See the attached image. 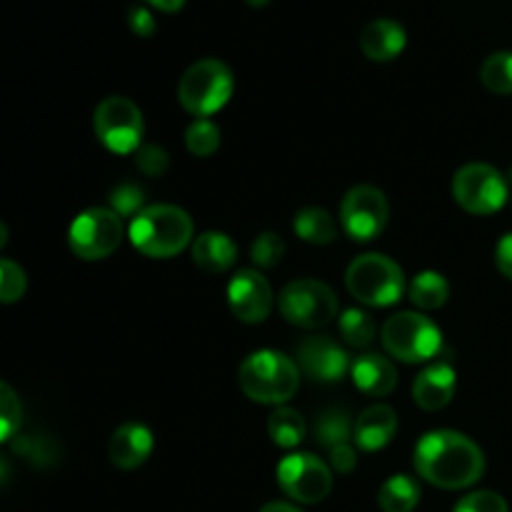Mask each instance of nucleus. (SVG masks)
<instances>
[{
	"mask_svg": "<svg viewBox=\"0 0 512 512\" xmlns=\"http://www.w3.org/2000/svg\"><path fill=\"white\" fill-rule=\"evenodd\" d=\"M293 228L300 240L310 245H330L338 238V223L325 208H303L293 220Z\"/></svg>",
	"mask_w": 512,
	"mask_h": 512,
	"instance_id": "obj_21",
	"label": "nucleus"
},
{
	"mask_svg": "<svg viewBox=\"0 0 512 512\" xmlns=\"http://www.w3.org/2000/svg\"><path fill=\"white\" fill-rule=\"evenodd\" d=\"M405 43H408L405 28L398 20L390 18L370 20L360 33V50L365 53V58L375 60V63L395 60L405 50Z\"/></svg>",
	"mask_w": 512,
	"mask_h": 512,
	"instance_id": "obj_16",
	"label": "nucleus"
},
{
	"mask_svg": "<svg viewBox=\"0 0 512 512\" xmlns=\"http://www.w3.org/2000/svg\"><path fill=\"white\" fill-rule=\"evenodd\" d=\"M453 512H510V508L503 495L493 490H478V493L465 495Z\"/></svg>",
	"mask_w": 512,
	"mask_h": 512,
	"instance_id": "obj_34",
	"label": "nucleus"
},
{
	"mask_svg": "<svg viewBox=\"0 0 512 512\" xmlns=\"http://www.w3.org/2000/svg\"><path fill=\"white\" fill-rule=\"evenodd\" d=\"M150 453H153V435L140 423L120 425L108 443L110 463L120 470L140 468Z\"/></svg>",
	"mask_w": 512,
	"mask_h": 512,
	"instance_id": "obj_15",
	"label": "nucleus"
},
{
	"mask_svg": "<svg viewBox=\"0 0 512 512\" xmlns=\"http://www.w3.org/2000/svg\"><path fill=\"white\" fill-rule=\"evenodd\" d=\"M273 288H270L268 278L258 273V270H238L228 285V305L230 313L240 320V323L258 325L273 310Z\"/></svg>",
	"mask_w": 512,
	"mask_h": 512,
	"instance_id": "obj_13",
	"label": "nucleus"
},
{
	"mask_svg": "<svg viewBox=\"0 0 512 512\" xmlns=\"http://www.w3.org/2000/svg\"><path fill=\"white\" fill-rule=\"evenodd\" d=\"M128 25L138 38H150V35H155V30H158L153 13H150V8H145V5H133V8L128 10Z\"/></svg>",
	"mask_w": 512,
	"mask_h": 512,
	"instance_id": "obj_36",
	"label": "nucleus"
},
{
	"mask_svg": "<svg viewBox=\"0 0 512 512\" xmlns=\"http://www.w3.org/2000/svg\"><path fill=\"white\" fill-rule=\"evenodd\" d=\"M508 180L488 163H470L455 173L453 198L473 215H493L508 200Z\"/></svg>",
	"mask_w": 512,
	"mask_h": 512,
	"instance_id": "obj_9",
	"label": "nucleus"
},
{
	"mask_svg": "<svg viewBox=\"0 0 512 512\" xmlns=\"http://www.w3.org/2000/svg\"><path fill=\"white\" fill-rule=\"evenodd\" d=\"M278 483L288 498L313 505L330 495V490H333V473L315 455L295 453L280 460Z\"/></svg>",
	"mask_w": 512,
	"mask_h": 512,
	"instance_id": "obj_12",
	"label": "nucleus"
},
{
	"mask_svg": "<svg viewBox=\"0 0 512 512\" xmlns=\"http://www.w3.org/2000/svg\"><path fill=\"white\" fill-rule=\"evenodd\" d=\"M185 145L195 158H208L220 148V128L208 118H198L185 130Z\"/></svg>",
	"mask_w": 512,
	"mask_h": 512,
	"instance_id": "obj_28",
	"label": "nucleus"
},
{
	"mask_svg": "<svg viewBox=\"0 0 512 512\" xmlns=\"http://www.w3.org/2000/svg\"><path fill=\"white\" fill-rule=\"evenodd\" d=\"M395 430H398V415L390 405H370L368 410L358 415V423H355V443L360 445L368 453L375 450H383L390 440L395 438Z\"/></svg>",
	"mask_w": 512,
	"mask_h": 512,
	"instance_id": "obj_18",
	"label": "nucleus"
},
{
	"mask_svg": "<svg viewBox=\"0 0 512 512\" xmlns=\"http://www.w3.org/2000/svg\"><path fill=\"white\" fill-rule=\"evenodd\" d=\"M345 285L358 303L370 305V308H388L403 298V268L388 255H360L350 263L348 273H345Z\"/></svg>",
	"mask_w": 512,
	"mask_h": 512,
	"instance_id": "obj_4",
	"label": "nucleus"
},
{
	"mask_svg": "<svg viewBox=\"0 0 512 512\" xmlns=\"http://www.w3.org/2000/svg\"><path fill=\"white\" fill-rule=\"evenodd\" d=\"M235 88L233 73L218 58H205L190 65L178 85V100L195 118H208L218 113L230 100Z\"/></svg>",
	"mask_w": 512,
	"mask_h": 512,
	"instance_id": "obj_5",
	"label": "nucleus"
},
{
	"mask_svg": "<svg viewBox=\"0 0 512 512\" xmlns=\"http://www.w3.org/2000/svg\"><path fill=\"white\" fill-rule=\"evenodd\" d=\"M280 315L288 320L290 325L298 328L315 330L325 328L338 318V298L330 290V285L320 283V280L303 278L293 280L280 290L278 298Z\"/></svg>",
	"mask_w": 512,
	"mask_h": 512,
	"instance_id": "obj_7",
	"label": "nucleus"
},
{
	"mask_svg": "<svg viewBox=\"0 0 512 512\" xmlns=\"http://www.w3.org/2000/svg\"><path fill=\"white\" fill-rule=\"evenodd\" d=\"M15 450H18L23 458H30L35 465H48L58 458V450L50 443L48 438H35V435H23L20 440H15Z\"/></svg>",
	"mask_w": 512,
	"mask_h": 512,
	"instance_id": "obj_35",
	"label": "nucleus"
},
{
	"mask_svg": "<svg viewBox=\"0 0 512 512\" xmlns=\"http://www.w3.org/2000/svg\"><path fill=\"white\" fill-rule=\"evenodd\" d=\"M260 512H303V510L295 508V505L290 503H268Z\"/></svg>",
	"mask_w": 512,
	"mask_h": 512,
	"instance_id": "obj_40",
	"label": "nucleus"
},
{
	"mask_svg": "<svg viewBox=\"0 0 512 512\" xmlns=\"http://www.w3.org/2000/svg\"><path fill=\"white\" fill-rule=\"evenodd\" d=\"M295 355H298L300 370L320 383H335V380L345 378V373L350 370L348 353L328 335L303 338L295 348Z\"/></svg>",
	"mask_w": 512,
	"mask_h": 512,
	"instance_id": "obj_14",
	"label": "nucleus"
},
{
	"mask_svg": "<svg viewBox=\"0 0 512 512\" xmlns=\"http://www.w3.org/2000/svg\"><path fill=\"white\" fill-rule=\"evenodd\" d=\"M418 503L420 488L410 475H393L378 493V505L383 512H413Z\"/></svg>",
	"mask_w": 512,
	"mask_h": 512,
	"instance_id": "obj_22",
	"label": "nucleus"
},
{
	"mask_svg": "<svg viewBox=\"0 0 512 512\" xmlns=\"http://www.w3.org/2000/svg\"><path fill=\"white\" fill-rule=\"evenodd\" d=\"M408 293H410V300H413V305H418L420 310H438L448 303L450 285L440 273H435V270H425V273L415 275Z\"/></svg>",
	"mask_w": 512,
	"mask_h": 512,
	"instance_id": "obj_24",
	"label": "nucleus"
},
{
	"mask_svg": "<svg viewBox=\"0 0 512 512\" xmlns=\"http://www.w3.org/2000/svg\"><path fill=\"white\" fill-rule=\"evenodd\" d=\"M390 218V205L383 190L373 185H358L348 190L340 205V225L353 240L368 243L378 238Z\"/></svg>",
	"mask_w": 512,
	"mask_h": 512,
	"instance_id": "obj_11",
	"label": "nucleus"
},
{
	"mask_svg": "<svg viewBox=\"0 0 512 512\" xmlns=\"http://www.w3.org/2000/svg\"><path fill=\"white\" fill-rule=\"evenodd\" d=\"M455 395V370L450 363H435L425 368L413 383V400L418 408L435 413L443 410Z\"/></svg>",
	"mask_w": 512,
	"mask_h": 512,
	"instance_id": "obj_17",
	"label": "nucleus"
},
{
	"mask_svg": "<svg viewBox=\"0 0 512 512\" xmlns=\"http://www.w3.org/2000/svg\"><path fill=\"white\" fill-rule=\"evenodd\" d=\"M340 335L353 348H368L375 340V320L365 310H345L343 318H340Z\"/></svg>",
	"mask_w": 512,
	"mask_h": 512,
	"instance_id": "obj_27",
	"label": "nucleus"
},
{
	"mask_svg": "<svg viewBox=\"0 0 512 512\" xmlns=\"http://www.w3.org/2000/svg\"><path fill=\"white\" fill-rule=\"evenodd\" d=\"M93 128L110 153L128 155L143 145V113L133 100L123 95L100 100L93 115Z\"/></svg>",
	"mask_w": 512,
	"mask_h": 512,
	"instance_id": "obj_8",
	"label": "nucleus"
},
{
	"mask_svg": "<svg viewBox=\"0 0 512 512\" xmlns=\"http://www.w3.org/2000/svg\"><path fill=\"white\" fill-rule=\"evenodd\" d=\"M235 258H238V248H235V243L225 233L210 230V233H203L195 238L193 260L205 273H225V270L233 268Z\"/></svg>",
	"mask_w": 512,
	"mask_h": 512,
	"instance_id": "obj_20",
	"label": "nucleus"
},
{
	"mask_svg": "<svg viewBox=\"0 0 512 512\" xmlns=\"http://www.w3.org/2000/svg\"><path fill=\"white\" fill-rule=\"evenodd\" d=\"M145 190L138 183H120L118 188L110 190V210L120 215V218H130L143 210Z\"/></svg>",
	"mask_w": 512,
	"mask_h": 512,
	"instance_id": "obj_32",
	"label": "nucleus"
},
{
	"mask_svg": "<svg viewBox=\"0 0 512 512\" xmlns=\"http://www.w3.org/2000/svg\"><path fill=\"white\" fill-rule=\"evenodd\" d=\"M330 465H333L338 473H353L355 465H358V455H355L353 445L343 443L338 448L330 450Z\"/></svg>",
	"mask_w": 512,
	"mask_h": 512,
	"instance_id": "obj_37",
	"label": "nucleus"
},
{
	"mask_svg": "<svg viewBox=\"0 0 512 512\" xmlns=\"http://www.w3.org/2000/svg\"><path fill=\"white\" fill-rule=\"evenodd\" d=\"M268 435L278 448H298L308 435V425L298 410L278 408L268 418Z\"/></svg>",
	"mask_w": 512,
	"mask_h": 512,
	"instance_id": "obj_23",
	"label": "nucleus"
},
{
	"mask_svg": "<svg viewBox=\"0 0 512 512\" xmlns=\"http://www.w3.org/2000/svg\"><path fill=\"white\" fill-rule=\"evenodd\" d=\"M313 435L318 440V445L323 448L333 450L338 445L348 443L350 438V415L345 413L343 408H333V410H325L320 413V418L315 420L313 425Z\"/></svg>",
	"mask_w": 512,
	"mask_h": 512,
	"instance_id": "obj_25",
	"label": "nucleus"
},
{
	"mask_svg": "<svg viewBox=\"0 0 512 512\" xmlns=\"http://www.w3.org/2000/svg\"><path fill=\"white\" fill-rule=\"evenodd\" d=\"M238 385L255 403L283 405L298 393L300 370L285 353L258 350L240 363Z\"/></svg>",
	"mask_w": 512,
	"mask_h": 512,
	"instance_id": "obj_3",
	"label": "nucleus"
},
{
	"mask_svg": "<svg viewBox=\"0 0 512 512\" xmlns=\"http://www.w3.org/2000/svg\"><path fill=\"white\" fill-rule=\"evenodd\" d=\"M285 240L278 233H260L253 240V248H250V258L258 268H278L285 258Z\"/></svg>",
	"mask_w": 512,
	"mask_h": 512,
	"instance_id": "obj_31",
	"label": "nucleus"
},
{
	"mask_svg": "<svg viewBox=\"0 0 512 512\" xmlns=\"http://www.w3.org/2000/svg\"><path fill=\"white\" fill-rule=\"evenodd\" d=\"M10 475V468L5 465V460H0V480H5Z\"/></svg>",
	"mask_w": 512,
	"mask_h": 512,
	"instance_id": "obj_43",
	"label": "nucleus"
},
{
	"mask_svg": "<svg viewBox=\"0 0 512 512\" xmlns=\"http://www.w3.org/2000/svg\"><path fill=\"white\" fill-rule=\"evenodd\" d=\"M123 218L110 208H90L73 220L68 245L78 258L103 260L120 248Z\"/></svg>",
	"mask_w": 512,
	"mask_h": 512,
	"instance_id": "obj_10",
	"label": "nucleus"
},
{
	"mask_svg": "<svg viewBox=\"0 0 512 512\" xmlns=\"http://www.w3.org/2000/svg\"><path fill=\"white\" fill-rule=\"evenodd\" d=\"M135 165H138L140 173L148 175V178H160V175L168 170L170 158L168 153H165V148H160V145L155 143H145L135 150Z\"/></svg>",
	"mask_w": 512,
	"mask_h": 512,
	"instance_id": "obj_33",
	"label": "nucleus"
},
{
	"mask_svg": "<svg viewBox=\"0 0 512 512\" xmlns=\"http://www.w3.org/2000/svg\"><path fill=\"white\" fill-rule=\"evenodd\" d=\"M355 388L363 390L370 398H385L398 385V370L383 355H363L350 365Z\"/></svg>",
	"mask_w": 512,
	"mask_h": 512,
	"instance_id": "obj_19",
	"label": "nucleus"
},
{
	"mask_svg": "<svg viewBox=\"0 0 512 512\" xmlns=\"http://www.w3.org/2000/svg\"><path fill=\"white\" fill-rule=\"evenodd\" d=\"M495 263H498L500 273L512 280V233L505 235L498 243V248H495Z\"/></svg>",
	"mask_w": 512,
	"mask_h": 512,
	"instance_id": "obj_38",
	"label": "nucleus"
},
{
	"mask_svg": "<svg viewBox=\"0 0 512 512\" xmlns=\"http://www.w3.org/2000/svg\"><path fill=\"white\" fill-rule=\"evenodd\" d=\"M130 243L148 258H173L193 240V220L178 205H148L128 228Z\"/></svg>",
	"mask_w": 512,
	"mask_h": 512,
	"instance_id": "obj_2",
	"label": "nucleus"
},
{
	"mask_svg": "<svg viewBox=\"0 0 512 512\" xmlns=\"http://www.w3.org/2000/svg\"><path fill=\"white\" fill-rule=\"evenodd\" d=\"M245 3H248L250 8H265V5H268L270 0H245Z\"/></svg>",
	"mask_w": 512,
	"mask_h": 512,
	"instance_id": "obj_42",
	"label": "nucleus"
},
{
	"mask_svg": "<svg viewBox=\"0 0 512 512\" xmlns=\"http://www.w3.org/2000/svg\"><path fill=\"white\" fill-rule=\"evenodd\" d=\"M415 470L443 490L470 488L485 473V455L478 443L455 430H435L415 445Z\"/></svg>",
	"mask_w": 512,
	"mask_h": 512,
	"instance_id": "obj_1",
	"label": "nucleus"
},
{
	"mask_svg": "<svg viewBox=\"0 0 512 512\" xmlns=\"http://www.w3.org/2000/svg\"><path fill=\"white\" fill-rule=\"evenodd\" d=\"M23 423V405L18 393L5 380H0V443L15 438Z\"/></svg>",
	"mask_w": 512,
	"mask_h": 512,
	"instance_id": "obj_29",
	"label": "nucleus"
},
{
	"mask_svg": "<svg viewBox=\"0 0 512 512\" xmlns=\"http://www.w3.org/2000/svg\"><path fill=\"white\" fill-rule=\"evenodd\" d=\"M28 290V275L15 260L0 258V303H18Z\"/></svg>",
	"mask_w": 512,
	"mask_h": 512,
	"instance_id": "obj_30",
	"label": "nucleus"
},
{
	"mask_svg": "<svg viewBox=\"0 0 512 512\" xmlns=\"http://www.w3.org/2000/svg\"><path fill=\"white\" fill-rule=\"evenodd\" d=\"M383 345L393 358L403 363H423L435 358L443 345L440 328L420 313H395L383 325Z\"/></svg>",
	"mask_w": 512,
	"mask_h": 512,
	"instance_id": "obj_6",
	"label": "nucleus"
},
{
	"mask_svg": "<svg viewBox=\"0 0 512 512\" xmlns=\"http://www.w3.org/2000/svg\"><path fill=\"white\" fill-rule=\"evenodd\" d=\"M8 225L3 223V220H0V250L5 248V243H8Z\"/></svg>",
	"mask_w": 512,
	"mask_h": 512,
	"instance_id": "obj_41",
	"label": "nucleus"
},
{
	"mask_svg": "<svg viewBox=\"0 0 512 512\" xmlns=\"http://www.w3.org/2000/svg\"><path fill=\"white\" fill-rule=\"evenodd\" d=\"M480 80L495 95H512V53H493L480 68Z\"/></svg>",
	"mask_w": 512,
	"mask_h": 512,
	"instance_id": "obj_26",
	"label": "nucleus"
},
{
	"mask_svg": "<svg viewBox=\"0 0 512 512\" xmlns=\"http://www.w3.org/2000/svg\"><path fill=\"white\" fill-rule=\"evenodd\" d=\"M508 185H510V188H512V168L508 170Z\"/></svg>",
	"mask_w": 512,
	"mask_h": 512,
	"instance_id": "obj_44",
	"label": "nucleus"
},
{
	"mask_svg": "<svg viewBox=\"0 0 512 512\" xmlns=\"http://www.w3.org/2000/svg\"><path fill=\"white\" fill-rule=\"evenodd\" d=\"M145 3L160 13H178V10H183L185 0H145Z\"/></svg>",
	"mask_w": 512,
	"mask_h": 512,
	"instance_id": "obj_39",
	"label": "nucleus"
}]
</instances>
